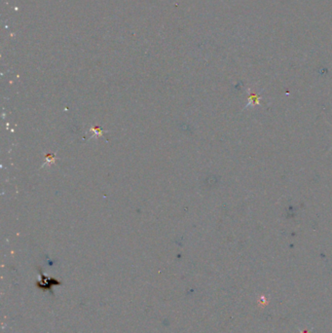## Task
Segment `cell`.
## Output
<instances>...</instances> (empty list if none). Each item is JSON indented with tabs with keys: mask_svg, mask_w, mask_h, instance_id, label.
<instances>
[{
	"mask_svg": "<svg viewBox=\"0 0 332 333\" xmlns=\"http://www.w3.org/2000/svg\"></svg>",
	"mask_w": 332,
	"mask_h": 333,
	"instance_id": "6da1fadb",
	"label": "cell"
}]
</instances>
